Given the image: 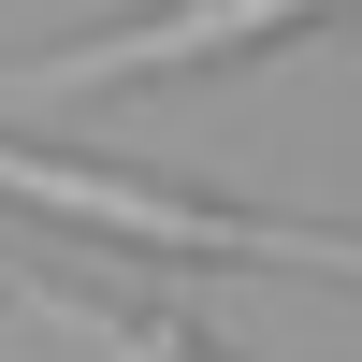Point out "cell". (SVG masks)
<instances>
[{"label": "cell", "mask_w": 362, "mask_h": 362, "mask_svg": "<svg viewBox=\"0 0 362 362\" xmlns=\"http://www.w3.org/2000/svg\"><path fill=\"white\" fill-rule=\"evenodd\" d=\"M0 203L58 232H102L131 261H218V276H348L362 290V232L334 218H276V203H218V189H160V174H116V160H58V145L0 131Z\"/></svg>", "instance_id": "cell-1"}, {"label": "cell", "mask_w": 362, "mask_h": 362, "mask_svg": "<svg viewBox=\"0 0 362 362\" xmlns=\"http://www.w3.org/2000/svg\"><path fill=\"white\" fill-rule=\"evenodd\" d=\"M319 15H362V0H160L131 29H87L58 58H0V116H44V102H102V87H160V73H203V58H261Z\"/></svg>", "instance_id": "cell-2"}, {"label": "cell", "mask_w": 362, "mask_h": 362, "mask_svg": "<svg viewBox=\"0 0 362 362\" xmlns=\"http://www.w3.org/2000/svg\"><path fill=\"white\" fill-rule=\"evenodd\" d=\"M29 305H44L58 334H87V362H232V348H203L189 319H131V305H87L73 276H44V290H29Z\"/></svg>", "instance_id": "cell-3"}]
</instances>
